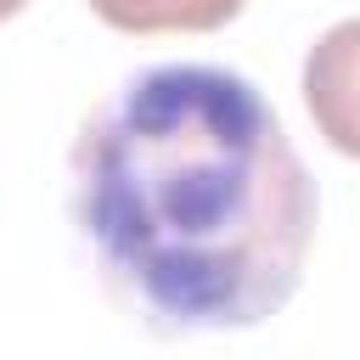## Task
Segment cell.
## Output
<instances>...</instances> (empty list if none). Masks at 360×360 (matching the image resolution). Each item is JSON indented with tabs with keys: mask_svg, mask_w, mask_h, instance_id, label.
I'll return each mask as SVG.
<instances>
[{
	"mask_svg": "<svg viewBox=\"0 0 360 360\" xmlns=\"http://www.w3.org/2000/svg\"><path fill=\"white\" fill-rule=\"evenodd\" d=\"M73 225L107 292L152 332H236L276 315L315 236V180L253 79L163 62L79 129Z\"/></svg>",
	"mask_w": 360,
	"mask_h": 360,
	"instance_id": "1",
	"label": "cell"
},
{
	"mask_svg": "<svg viewBox=\"0 0 360 360\" xmlns=\"http://www.w3.org/2000/svg\"><path fill=\"white\" fill-rule=\"evenodd\" d=\"M349 84H354V22H338L304 62V101L326 124L338 152H354V118H349Z\"/></svg>",
	"mask_w": 360,
	"mask_h": 360,
	"instance_id": "2",
	"label": "cell"
},
{
	"mask_svg": "<svg viewBox=\"0 0 360 360\" xmlns=\"http://www.w3.org/2000/svg\"><path fill=\"white\" fill-rule=\"evenodd\" d=\"M118 34H208L225 28L248 0H84Z\"/></svg>",
	"mask_w": 360,
	"mask_h": 360,
	"instance_id": "3",
	"label": "cell"
},
{
	"mask_svg": "<svg viewBox=\"0 0 360 360\" xmlns=\"http://www.w3.org/2000/svg\"><path fill=\"white\" fill-rule=\"evenodd\" d=\"M22 6H28V0H0V22H6V17H17Z\"/></svg>",
	"mask_w": 360,
	"mask_h": 360,
	"instance_id": "4",
	"label": "cell"
}]
</instances>
